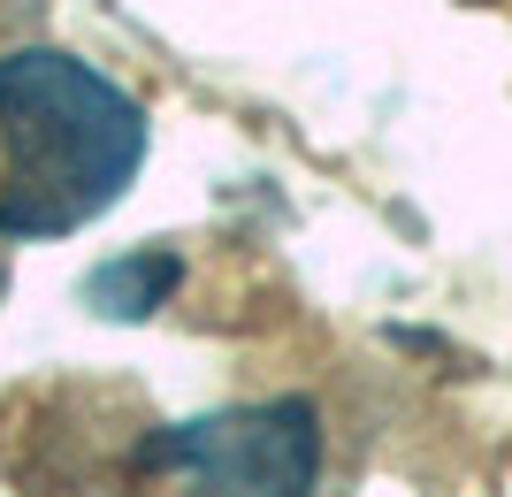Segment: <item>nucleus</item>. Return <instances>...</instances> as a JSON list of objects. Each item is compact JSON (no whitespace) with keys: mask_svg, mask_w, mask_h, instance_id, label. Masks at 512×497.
<instances>
[{"mask_svg":"<svg viewBox=\"0 0 512 497\" xmlns=\"http://www.w3.org/2000/svg\"><path fill=\"white\" fill-rule=\"evenodd\" d=\"M153 467H169L192 497H314L321 429L306 398H268V406L161 429Z\"/></svg>","mask_w":512,"mask_h":497,"instance_id":"f03ea898","label":"nucleus"},{"mask_svg":"<svg viewBox=\"0 0 512 497\" xmlns=\"http://www.w3.org/2000/svg\"><path fill=\"white\" fill-rule=\"evenodd\" d=\"M169 283H176V260L153 253V260H138V268H100V276H92V299H100V314H146V306H161Z\"/></svg>","mask_w":512,"mask_h":497,"instance_id":"7ed1b4c3","label":"nucleus"},{"mask_svg":"<svg viewBox=\"0 0 512 497\" xmlns=\"http://www.w3.org/2000/svg\"><path fill=\"white\" fill-rule=\"evenodd\" d=\"M0 238H62L130 192L146 108L62 46L0 54Z\"/></svg>","mask_w":512,"mask_h":497,"instance_id":"f257e3e1","label":"nucleus"}]
</instances>
